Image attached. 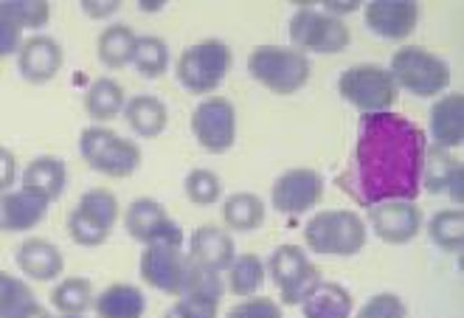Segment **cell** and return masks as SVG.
<instances>
[{
  "instance_id": "7dc6e473",
  "label": "cell",
  "mask_w": 464,
  "mask_h": 318,
  "mask_svg": "<svg viewBox=\"0 0 464 318\" xmlns=\"http://www.w3.org/2000/svg\"><path fill=\"white\" fill-rule=\"evenodd\" d=\"M160 318H183V315H180V313H178V310L172 307V310H167V313H163Z\"/></svg>"
},
{
  "instance_id": "ee69618b",
  "label": "cell",
  "mask_w": 464,
  "mask_h": 318,
  "mask_svg": "<svg viewBox=\"0 0 464 318\" xmlns=\"http://www.w3.org/2000/svg\"><path fill=\"white\" fill-rule=\"evenodd\" d=\"M321 12H326V14H333V17H341V20H343V14L361 12V0H326Z\"/></svg>"
},
{
  "instance_id": "d4e9b609",
  "label": "cell",
  "mask_w": 464,
  "mask_h": 318,
  "mask_svg": "<svg viewBox=\"0 0 464 318\" xmlns=\"http://www.w3.org/2000/svg\"><path fill=\"white\" fill-rule=\"evenodd\" d=\"M124 101H127V93H124L121 82H116L113 76H99L85 91V113L96 124L113 121L121 116Z\"/></svg>"
},
{
  "instance_id": "3957f363",
  "label": "cell",
  "mask_w": 464,
  "mask_h": 318,
  "mask_svg": "<svg viewBox=\"0 0 464 318\" xmlns=\"http://www.w3.org/2000/svg\"><path fill=\"white\" fill-rule=\"evenodd\" d=\"M248 73L270 93L293 96L310 82L313 65L293 45H256L248 54Z\"/></svg>"
},
{
  "instance_id": "cb8c5ba5",
  "label": "cell",
  "mask_w": 464,
  "mask_h": 318,
  "mask_svg": "<svg viewBox=\"0 0 464 318\" xmlns=\"http://www.w3.org/2000/svg\"><path fill=\"white\" fill-rule=\"evenodd\" d=\"M135 45H139V34H135L127 23H111V25H104L102 34L96 37V57L104 68L121 71L132 65Z\"/></svg>"
},
{
  "instance_id": "f6af8a7d",
  "label": "cell",
  "mask_w": 464,
  "mask_h": 318,
  "mask_svg": "<svg viewBox=\"0 0 464 318\" xmlns=\"http://www.w3.org/2000/svg\"><path fill=\"white\" fill-rule=\"evenodd\" d=\"M461 189H464V164L456 169V175H453V178H450V183H448V192H445L456 208H461V203H464V195H461Z\"/></svg>"
},
{
  "instance_id": "1f68e13d",
  "label": "cell",
  "mask_w": 464,
  "mask_h": 318,
  "mask_svg": "<svg viewBox=\"0 0 464 318\" xmlns=\"http://www.w3.org/2000/svg\"><path fill=\"white\" fill-rule=\"evenodd\" d=\"M132 65H135V73L144 76V79H160L169 68V45H167V40H160L155 34L139 37Z\"/></svg>"
},
{
  "instance_id": "b9f144b4",
  "label": "cell",
  "mask_w": 464,
  "mask_h": 318,
  "mask_svg": "<svg viewBox=\"0 0 464 318\" xmlns=\"http://www.w3.org/2000/svg\"><path fill=\"white\" fill-rule=\"evenodd\" d=\"M79 6L91 20H111L121 12V0H82Z\"/></svg>"
},
{
  "instance_id": "6da1fadb",
  "label": "cell",
  "mask_w": 464,
  "mask_h": 318,
  "mask_svg": "<svg viewBox=\"0 0 464 318\" xmlns=\"http://www.w3.org/2000/svg\"><path fill=\"white\" fill-rule=\"evenodd\" d=\"M425 149L428 132L408 116L394 111L361 116L352 158L335 183L366 208L383 200H417Z\"/></svg>"
},
{
  "instance_id": "7402d4cb",
  "label": "cell",
  "mask_w": 464,
  "mask_h": 318,
  "mask_svg": "<svg viewBox=\"0 0 464 318\" xmlns=\"http://www.w3.org/2000/svg\"><path fill=\"white\" fill-rule=\"evenodd\" d=\"M121 116H124L127 127L139 139H158L160 132L169 127V108H167V101H160L152 93L130 96L124 101Z\"/></svg>"
},
{
  "instance_id": "f35d334b",
  "label": "cell",
  "mask_w": 464,
  "mask_h": 318,
  "mask_svg": "<svg viewBox=\"0 0 464 318\" xmlns=\"http://www.w3.org/2000/svg\"><path fill=\"white\" fill-rule=\"evenodd\" d=\"M226 318H285V310L276 299H267V296H248L237 302Z\"/></svg>"
},
{
  "instance_id": "2e32d148",
  "label": "cell",
  "mask_w": 464,
  "mask_h": 318,
  "mask_svg": "<svg viewBox=\"0 0 464 318\" xmlns=\"http://www.w3.org/2000/svg\"><path fill=\"white\" fill-rule=\"evenodd\" d=\"M363 20L377 37L400 43L417 32L420 4L414 0H374V4H366Z\"/></svg>"
},
{
  "instance_id": "8992f818",
  "label": "cell",
  "mask_w": 464,
  "mask_h": 318,
  "mask_svg": "<svg viewBox=\"0 0 464 318\" xmlns=\"http://www.w3.org/2000/svg\"><path fill=\"white\" fill-rule=\"evenodd\" d=\"M389 73L397 91L414 93L420 99H436L450 85V65L422 45H402L394 51Z\"/></svg>"
},
{
  "instance_id": "4fadbf2b",
  "label": "cell",
  "mask_w": 464,
  "mask_h": 318,
  "mask_svg": "<svg viewBox=\"0 0 464 318\" xmlns=\"http://www.w3.org/2000/svg\"><path fill=\"white\" fill-rule=\"evenodd\" d=\"M366 228H372V234L380 243L405 246L422 234L425 217L417 200H383V203L369 206Z\"/></svg>"
},
{
  "instance_id": "ac0fdd59",
  "label": "cell",
  "mask_w": 464,
  "mask_h": 318,
  "mask_svg": "<svg viewBox=\"0 0 464 318\" xmlns=\"http://www.w3.org/2000/svg\"><path fill=\"white\" fill-rule=\"evenodd\" d=\"M17 271L32 282H53L65 274V256L57 243L45 236H25L14 254Z\"/></svg>"
},
{
  "instance_id": "44dd1931",
  "label": "cell",
  "mask_w": 464,
  "mask_h": 318,
  "mask_svg": "<svg viewBox=\"0 0 464 318\" xmlns=\"http://www.w3.org/2000/svg\"><path fill=\"white\" fill-rule=\"evenodd\" d=\"M68 187V167L60 155H37L20 175V189L32 192L48 203L60 200Z\"/></svg>"
},
{
  "instance_id": "d6986e66",
  "label": "cell",
  "mask_w": 464,
  "mask_h": 318,
  "mask_svg": "<svg viewBox=\"0 0 464 318\" xmlns=\"http://www.w3.org/2000/svg\"><path fill=\"white\" fill-rule=\"evenodd\" d=\"M48 200L25 189L0 192V234H25L37 228L48 215Z\"/></svg>"
},
{
  "instance_id": "ba28073f",
  "label": "cell",
  "mask_w": 464,
  "mask_h": 318,
  "mask_svg": "<svg viewBox=\"0 0 464 318\" xmlns=\"http://www.w3.org/2000/svg\"><path fill=\"white\" fill-rule=\"evenodd\" d=\"M338 93L363 116L389 113L400 99V91L394 85L389 68L377 63H358L346 68L338 76Z\"/></svg>"
},
{
  "instance_id": "8fae6325",
  "label": "cell",
  "mask_w": 464,
  "mask_h": 318,
  "mask_svg": "<svg viewBox=\"0 0 464 318\" xmlns=\"http://www.w3.org/2000/svg\"><path fill=\"white\" fill-rule=\"evenodd\" d=\"M124 231L141 246H158V243L183 246L186 243L180 223L152 198H135L124 208Z\"/></svg>"
},
{
  "instance_id": "74e56055",
  "label": "cell",
  "mask_w": 464,
  "mask_h": 318,
  "mask_svg": "<svg viewBox=\"0 0 464 318\" xmlns=\"http://www.w3.org/2000/svg\"><path fill=\"white\" fill-rule=\"evenodd\" d=\"M9 6L14 12V17L20 20V25L25 32H37L43 25H48L51 20V4L48 0H9Z\"/></svg>"
},
{
  "instance_id": "30bf717a",
  "label": "cell",
  "mask_w": 464,
  "mask_h": 318,
  "mask_svg": "<svg viewBox=\"0 0 464 318\" xmlns=\"http://www.w3.org/2000/svg\"><path fill=\"white\" fill-rule=\"evenodd\" d=\"M192 136L211 152L226 155L237 144V111L226 96H206L192 113Z\"/></svg>"
},
{
  "instance_id": "277c9868",
  "label": "cell",
  "mask_w": 464,
  "mask_h": 318,
  "mask_svg": "<svg viewBox=\"0 0 464 318\" xmlns=\"http://www.w3.org/2000/svg\"><path fill=\"white\" fill-rule=\"evenodd\" d=\"M79 155L93 172L104 178H130L139 172L144 155L132 139H121L116 130L91 124L79 132Z\"/></svg>"
},
{
  "instance_id": "60d3db41",
  "label": "cell",
  "mask_w": 464,
  "mask_h": 318,
  "mask_svg": "<svg viewBox=\"0 0 464 318\" xmlns=\"http://www.w3.org/2000/svg\"><path fill=\"white\" fill-rule=\"evenodd\" d=\"M0 318H53V315L45 304L37 302V296H29L6 310H0Z\"/></svg>"
},
{
  "instance_id": "4dcf8cb0",
  "label": "cell",
  "mask_w": 464,
  "mask_h": 318,
  "mask_svg": "<svg viewBox=\"0 0 464 318\" xmlns=\"http://www.w3.org/2000/svg\"><path fill=\"white\" fill-rule=\"evenodd\" d=\"M428 240L448 254H459L464 248V211L461 208H442L425 226Z\"/></svg>"
},
{
  "instance_id": "c3c4849f",
  "label": "cell",
  "mask_w": 464,
  "mask_h": 318,
  "mask_svg": "<svg viewBox=\"0 0 464 318\" xmlns=\"http://www.w3.org/2000/svg\"><path fill=\"white\" fill-rule=\"evenodd\" d=\"M60 318H85V315H60Z\"/></svg>"
},
{
  "instance_id": "4316f807",
  "label": "cell",
  "mask_w": 464,
  "mask_h": 318,
  "mask_svg": "<svg viewBox=\"0 0 464 318\" xmlns=\"http://www.w3.org/2000/svg\"><path fill=\"white\" fill-rule=\"evenodd\" d=\"M265 215H267V208H265L262 198L254 192H234L223 200L226 231H234V234L256 231V228H262Z\"/></svg>"
},
{
  "instance_id": "f1b7e54d",
  "label": "cell",
  "mask_w": 464,
  "mask_h": 318,
  "mask_svg": "<svg viewBox=\"0 0 464 318\" xmlns=\"http://www.w3.org/2000/svg\"><path fill=\"white\" fill-rule=\"evenodd\" d=\"M459 167H461V161L453 152L428 144L425 161H422V178H420L422 192H428V195H445L448 183H450V178L456 175Z\"/></svg>"
},
{
  "instance_id": "603a6c76",
  "label": "cell",
  "mask_w": 464,
  "mask_h": 318,
  "mask_svg": "<svg viewBox=\"0 0 464 318\" xmlns=\"http://www.w3.org/2000/svg\"><path fill=\"white\" fill-rule=\"evenodd\" d=\"M96 318H144L147 296L139 284L113 282L93 299Z\"/></svg>"
},
{
  "instance_id": "8d00e7d4",
  "label": "cell",
  "mask_w": 464,
  "mask_h": 318,
  "mask_svg": "<svg viewBox=\"0 0 464 318\" xmlns=\"http://www.w3.org/2000/svg\"><path fill=\"white\" fill-rule=\"evenodd\" d=\"M352 318H408V307L397 294H374Z\"/></svg>"
},
{
  "instance_id": "5b68a950",
  "label": "cell",
  "mask_w": 464,
  "mask_h": 318,
  "mask_svg": "<svg viewBox=\"0 0 464 318\" xmlns=\"http://www.w3.org/2000/svg\"><path fill=\"white\" fill-rule=\"evenodd\" d=\"M231 63H234L231 45L226 40L208 37L183 51L175 65V76L183 91L195 96H211L226 82Z\"/></svg>"
},
{
  "instance_id": "7a4b0ae2",
  "label": "cell",
  "mask_w": 464,
  "mask_h": 318,
  "mask_svg": "<svg viewBox=\"0 0 464 318\" xmlns=\"http://www.w3.org/2000/svg\"><path fill=\"white\" fill-rule=\"evenodd\" d=\"M366 240V220L352 208H324L304 223V251L321 256H358Z\"/></svg>"
},
{
  "instance_id": "bcb514c9",
  "label": "cell",
  "mask_w": 464,
  "mask_h": 318,
  "mask_svg": "<svg viewBox=\"0 0 464 318\" xmlns=\"http://www.w3.org/2000/svg\"><path fill=\"white\" fill-rule=\"evenodd\" d=\"M163 9H167V0H141L139 4V12H144V14H158Z\"/></svg>"
},
{
  "instance_id": "ab89813d",
  "label": "cell",
  "mask_w": 464,
  "mask_h": 318,
  "mask_svg": "<svg viewBox=\"0 0 464 318\" xmlns=\"http://www.w3.org/2000/svg\"><path fill=\"white\" fill-rule=\"evenodd\" d=\"M172 307L183 318H217V313H220V299H208V296H178Z\"/></svg>"
},
{
  "instance_id": "484cf974",
  "label": "cell",
  "mask_w": 464,
  "mask_h": 318,
  "mask_svg": "<svg viewBox=\"0 0 464 318\" xmlns=\"http://www.w3.org/2000/svg\"><path fill=\"white\" fill-rule=\"evenodd\" d=\"M354 296L341 282H321L313 296L302 304L304 318H352Z\"/></svg>"
},
{
  "instance_id": "e0dca14e",
  "label": "cell",
  "mask_w": 464,
  "mask_h": 318,
  "mask_svg": "<svg viewBox=\"0 0 464 318\" xmlns=\"http://www.w3.org/2000/svg\"><path fill=\"white\" fill-rule=\"evenodd\" d=\"M237 256V246H234V236L231 231L220 228V226H198L188 236V259L206 271L214 274H226L228 265Z\"/></svg>"
},
{
  "instance_id": "e575fe53",
  "label": "cell",
  "mask_w": 464,
  "mask_h": 318,
  "mask_svg": "<svg viewBox=\"0 0 464 318\" xmlns=\"http://www.w3.org/2000/svg\"><path fill=\"white\" fill-rule=\"evenodd\" d=\"M76 208H82V211H85V215H91L93 220H99L102 226H107L111 231L116 228V223H119V215H121L119 198H116L111 189H102V187H96V189H88L85 195L79 198Z\"/></svg>"
},
{
  "instance_id": "9a60e30c",
  "label": "cell",
  "mask_w": 464,
  "mask_h": 318,
  "mask_svg": "<svg viewBox=\"0 0 464 318\" xmlns=\"http://www.w3.org/2000/svg\"><path fill=\"white\" fill-rule=\"evenodd\" d=\"M17 71L29 85H48L65 65V48L48 34H32L17 51Z\"/></svg>"
},
{
  "instance_id": "7c38bea8",
  "label": "cell",
  "mask_w": 464,
  "mask_h": 318,
  "mask_svg": "<svg viewBox=\"0 0 464 318\" xmlns=\"http://www.w3.org/2000/svg\"><path fill=\"white\" fill-rule=\"evenodd\" d=\"M324 175L310 167H295L282 172L270 187V206L287 217H302L324 200Z\"/></svg>"
},
{
  "instance_id": "ffe728a7",
  "label": "cell",
  "mask_w": 464,
  "mask_h": 318,
  "mask_svg": "<svg viewBox=\"0 0 464 318\" xmlns=\"http://www.w3.org/2000/svg\"><path fill=\"white\" fill-rule=\"evenodd\" d=\"M430 144L448 152L464 144V93H442L430 104Z\"/></svg>"
},
{
  "instance_id": "f546056e",
  "label": "cell",
  "mask_w": 464,
  "mask_h": 318,
  "mask_svg": "<svg viewBox=\"0 0 464 318\" xmlns=\"http://www.w3.org/2000/svg\"><path fill=\"white\" fill-rule=\"evenodd\" d=\"M226 274H228V290L242 299L256 296L265 287V279H267L265 262L259 254H237Z\"/></svg>"
},
{
  "instance_id": "52a82bcc",
  "label": "cell",
  "mask_w": 464,
  "mask_h": 318,
  "mask_svg": "<svg viewBox=\"0 0 464 318\" xmlns=\"http://www.w3.org/2000/svg\"><path fill=\"white\" fill-rule=\"evenodd\" d=\"M265 271L273 279V284H276L279 302L285 307H302L313 296V290L324 282L318 265L310 262L302 246H293V243L273 248Z\"/></svg>"
},
{
  "instance_id": "9c48e42d",
  "label": "cell",
  "mask_w": 464,
  "mask_h": 318,
  "mask_svg": "<svg viewBox=\"0 0 464 318\" xmlns=\"http://www.w3.org/2000/svg\"><path fill=\"white\" fill-rule=\"evenodd\" d=\"M290 43L302 54H341L352 43L346 20L315 6H298L290 17Z\"/></svg>"
},
{
  "instance_id": "7bdbcfd3",
  "label": "cell",
  "mask_w": 464,
  "mask_h": 318,
  "mask_svg": "<svg viewBox=\"0 0 464 318\" xmlns=\"http://www.w3.org/2000/svg\"><path fill=\"white\" fill-rule=\"evenodd\" d=\"M17 178V158L9 147H0V192H9Z\"/></svg>"
},
{
  "instance_id": "5bb4252c",
  "label": "cell",
  "mask_w": 464,
  "mask_h": 318,
  "mask_svg": "<svg viewBox=\"0 0 464 318\" xmlns=\"http://www.w3.org/2000/svg\"><path fill=\"white\" fill-rule=\"evenodd\" d=\"M188 265H192V259H188L183 246L158 243V246H144L141 259H139V271H141V279L152 290L178 299L183 294Z\"/></svg>"
},
{
  "instance_id": "d590c367",
  "label": "cell",
  "mask_w": 464,
  "mask_h": 318,
  "mask_svg": "<svg viewBox=\"0 0 464 318\" xmlns=\"http://www.w3.org/2000/svg\"><path fill=\"white\" fill-rule=\"evenodd\" d=\"M25 40V29L14 17L9 0H0V60L14 57Z\"/></svg>"
},
{
  "instance_id": "836d02e7",
  "label": "cell",
  "mask_w": 464,
  "mask_h": 318,
  "mask_svg": "<svg viewBox=\"0 0 464 318\" xmlns=\"http://www.w3.org/2000/svg\"><path fill=\"white\" fill-rule=\"evenodd\" d=\"M183 192L195 206H203V208L214 206V203H220V198H223V178L217 175L214 169H206V167L192 169L183 180Z\"/></svg>"
},
{
  "instance_id": "83f0119b",
  "label": "cell",
  "mask_w": 464,
  "mask_h": 318,
  "mask_svg": "<svg viewBox=\"0 0 464 318\" xmlns=\"http://www.w3.org/2000/svg\"><path fill=\"white\" fill-rule=\"evenodd\" d=\"M96 290L88 276H65L51 290V307L60 315H85L93 310Z\"/></svg>"
},
{
  "instance_id": "d6a6232c",
  "label": "cell",
  "mask_w": 464,
  "mask_h": 318,
  "mask_svg": "<svg viewBox=\"0 0 464 318\" xmlns=\"http://www.w3.org/2000/svg\"><path fill=\"white\" fill-rule=\"evenodd\" d=\"M65 228H68V236L76 243V246H82V248H99V246H104L107 240H111V228L107 226H102L99 220H93L91 215H85L82 208H71L68 211V220H65Z\"/></svg>"
}]
</instances>
